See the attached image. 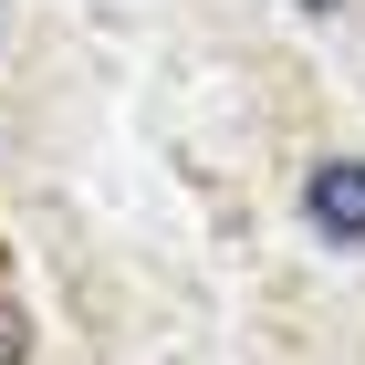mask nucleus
I'll list each match as a JSON object with an SVG mask.
<instances>
[{"instance_id":"obj_1","label":"nucleus","mask_w":365,"mask_h":365,"mask_svg":"<svg viewBox=\"0 0 365 365\" xmlns=\"http://www.w3.org/2000/svg\"><path fill=\"white\" fill-rule=\"evenodd\" d=\"M303 220L334 240V251H365V157H324L303 178Z\"/></svg>"},{"instance_id":"obj_2","label":"nucleus","mask_w":365,"mask_h":365,"mask_svg":"<svg viewBox=\"0 0 365 365\" xmlns=\"http://www.w3.org/2000/svg\"><path fill=\"white\" fill-rule=\"evenodd\" d=\"M31 355V324H21V303H0V365H21Z\"/></svg>"},{"instance_id":"obj_3","label":"nucleus","mask_w":365,"mask_h":365,"mask_svg":"<svg viewBox=\"0 0 365 365\" xmlns=\"http://www.w3.org/2000/svg\"><path fill=\"white\" fill-rule=\"evenodd\" d=\"M292 11H344V0H292Z\"/></svg>"}]
</instances>
